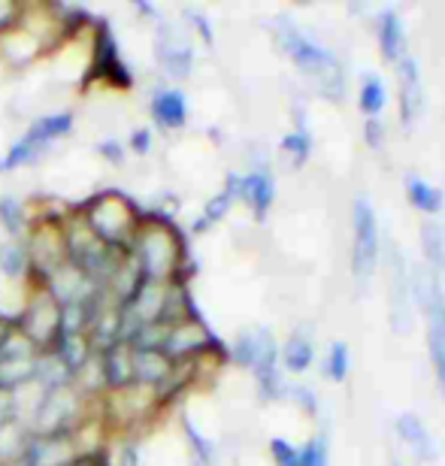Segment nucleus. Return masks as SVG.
Wrapping results in <instances>:
<instances>
[{
    "mask_svg": "<svg viewBox=\"0 0 445 466\" xmlns=\"http://www.w3.org/2000/svg\"><path fill=\"white\" fill-rule=\"evenodd\" d=\"M270 454L276 466H300V449H294L288 440H273Z\"/></svg>",
    "mask_w": 445,
    "mask_h": 466,
    "instance_id": "obj_30",
    "label": "nucleus"
},
{
    "mask_svg": "<svg viewBox=\"0 0 445 466\" xmlns=\"http://www.w3.org/2000/svg\"><path fill=\"white\" fill-rule=\"evenodd\" d=\"M433 269V276L440 279V285H442V294H445V248H442V255L433 260V264H428Z\"/></svg>",
    "mask_w": 445,
    "mask_h": 466,
    "instance_id": "obj_36",
    "label": "nucleus"
},
{
    "mask_svg": "<svg viewBox=\"0 0 445 466\" xmlns=\"http://www.w3.org/2000/svg\"><path fill=\"white\" fill-rule=\"evenodd\" d=\"M185 427H188L191 445H194V449H197V454H200V461H203V463H207V466H209V463H212V449H209V445H207V442H203V440H200V433H197V431H194V427H191V424H185Z\"/></svg>",
    "mask_w": 445,
    "mask_h": 466,
    "instance_id": "obj_35",
    "label": "nucleus"
},
{
    "mask_svg": "<svg viewBox=\"0 0 445 466\" xmlns=\"http://www.w3.org/2000/svg\"><path fill=\"white\" fill-rule=\"evenodd\" d=\"M252 372H255L258 388H261L264 400L282 397L285 385H282V376H279V351H276V342L267 330H261V349H258Z\"/></svg>",
    "mask_w": 445,
    "mask_h": 466,
    "instance_id": "obj_8",
    "label": "nucleus"
},
{
    "mask_svg": "<svg viewBox=\"0 0 445 466\" xmlns=\"http://www.w3.org/2000/svg\"><path fill=\"white\" fill-rule=\"evenodd\" d=\"M164 346L170 354H188V351H200L209 346V333L200 328L197 321H185V324H176L167 333Z\"/></svg>",
    "mask_w": 445,
    "mask_h": 466,
    "instance_id": "obj_15",
    "label": "nucleus"
},
{
    "mask_svg": "<svg viewBox=\"0 0 445 466\" xmlns=\"http://www.w3.org/2000/svg\"><path fill=\"white\" fill-rule=\"evenodd\" d=\"M61 363H64V370H79V367H86V358H88V346H86V339L82 337H61Z\"/></svg>",
    "mask_w": 445,
    "mask_h": 466,
    "instance_id": "obj_26",
    "label": "nucleus"
},
{
    "mask_svg": "<svg viewBox=\"0 0 445 466\" xmlns=\"http://www.w3.org/2000/svg\"><path fill=\"white\" fill-rule=\"evenodd\" d=\"M104 376L109 385H125L127 379L134 376V363H131V354L125 349H109L106 351V363H104Z\"/></svg>",
    "mask_w": 445,
    "mask_h": 466,
    "instance_id": "obj_24",
    "label": "nucleus"
},
{
    "mask_svg": "<svg viewBox=\"0 0 445 466\" xmlns=\"http://www.w3.org/2000/svg\"><path fill=\"white\" fill-rule=\"evenodd\" d=\"M312 358H315V349H312V339L303 337V333H294V337L285 342V351H282V360H285V370L288 372H306L312 367Z\"/></svg>",
    "mask_w": 445,
    "mask_h": 466,
    "instance_id": "obj_22",
    "label": "nucleus"
},
{
    "mask_svg": "<svg viewBox=\"0 0 445 466\" xmlns=\"http://www.w3.org/2000/svg\"><path fill=\"white\" fill-rule=\"evenodd\" d=\"M234 200L237 198L228 188L221 191V194H216V198L207 203V209H203V221H200V225H194V228L203 230V228H209V225H216V221H221V218L228 216V209H230V203H234Z\"/></svg>",
    "mask_w": 445,
    "mask_h": 466,
    "instance_id": "obj_28",
    "label": "nucleus"
},
{
    "mask_svg": "<svg viewBox=\"0 0 445 466\" xmlns=\"http://www.w3.org/2000/svg\"><path fill=\"white\" fill-rule=\"evenodd\" d=\"M76 412V400L70 394H64V390H49V397H46V403L40 406V412H36V424H40V431L49 433H61L67 421Z\"/></svg>",
    "mask_w": 445,
    "mask_h": 466,
    "instance_id": "obj_13",
    "label": "nucleus"
},
{
    "mask_svg": "<svg viewBox=\"0 0 445 466\" xmlns=\"http://www.w3.org/2000/svg\"><path fill=\"white\" fill-rule=\"evenodd\" d=\"M18 13H15V6H9V4H0V27H6L9 22H13Z\"/></svg>",
    "mask_w": 445,
    "mask_h": 466,
    "instance_id": "obj_38",
    "label": "nucleus"
},
{
    "mask_svg": "<svg viewBox=\"0 0 445 466\" xmlns=\"http://www.w3.org/2000/svg\"><path fill=\"white\" fill-rule=\"evenodd\" d=\"M394 433H397V440H400L406 449L412 451L415 461H421V463H433V461H437V442H433L430 431L424 427V421H421L419 415L400 412V415L394 418Z\"/></svg>",
    "mask_w": 445,
    "mask_h": 466,
    "instance_id": "obj_7",
    "label": "nucleus"
},
{
    "mask_svg": "<svg viewBox=\"0 0 445 466\" xmlns=\"http://www.w3.org/2000/svg\"><path fill=\"white\" fill-rule=\"evenodd\" d=\"M385 104H388V91H385L382 76L367 73L364 82H360V97H358L360 113H364L367 118H376V116H382Z\"/></svg>",
    "mask_w": 445,
    "mask_h": 466,
    "instance_id": "obj_21",
    "label": "nucleus"
},
{
    "mask_svg": "<svg viewBox=\"0 0 445 466\" xmlns=\"http://www.w3.org/2000/svg\"><path fill=\"white\" fill-rule=\"evenodd\" d=\"M152 116L161 121L164 127H182L185 118H188V106H185V97L179 91L164 88L152 97Z\"/></svg>",
    "mask_w": 445,
    "mask_h": 466,
    "instance_id": "obj_16",
    "label": "nucleus"
},
{
    "mask_svg": "<svg viewBox=\"0 0 445 466\" xmlns=\"http://www.w3.org/2000/svg\"><path fill=\"white\" fill-rule=\"evenodd\" d=\"M376 36H379V49H382V58L397 64L406 55V27L400 22V15L394 9H385L376 18Z\"/></svg>",
    "mask_w": 445,
    "mask_h": 466,
    "instance_id": "obj_12",
    "label": "nucleus"
},
{
    "mask_svg": "<svg viewBox=\"0 0 445 466\" xmlns=\"http://www.w3.org/2000/svg\"><path fill=\"white\" fill-rule=\"evenodd\" d=\"M70 113H61V116H49V118H40L36 125L27 130V134L18 139V143H25L27 148H34V152H40L46 143H52L55 137L67 134L70 130Z\"/></svg>",
    "mask_w": 445,
    "mask_h": 466,
    "instance_id": "obj_18",
    "label": "nucleus"
},
{
    "mask_svg": "<svg viewBox=\"0 0 445 466\" xmlns=\"http://www.w3.org/2000/svg\"><path fill=\"white\" fill-rule=\"evenodd\" d=\"M282 152L291 157L294 167H303L306 161H309V155H312V137H309V130L294 127L291 134L282 139Z\"/></svg>",
    "mask_w": 445,
    "mask_h": 466,
    "instance_id": "obj_25",
    "label": "nucleus"
},
{
    "mask_svg": "<svg viewBox=\"0 0 445 466\" xmlns=\"http://www.w3.org/2000/svg\"><path fill=\"white\" fill-rule=\"evenodd\" d=\"M140 260H143V279L157 282L176 267V242L167 230H152L140 246Z\"/></svg>",
    "mask_w": 445,
    "mask_h": 466,
    "instance_id": "obj_6",
    "label": "nucleus"
},
{
    "mask_svg": "<svg viewBox=\"0 0 445 466\" xmlns=\"http://www.w3.org/2000/svg\"><path fill=\"white\" fill-rule=\"evenodd\" d=\"M391 466H406V463H400V461H397V458H391Z\"/></svg>",
    "mask_w": 445,
    "mask_h": 466,
    "instance_id": "obj_41",
    "label": "nucleus"
},
{
    "mask_svg": "<svg viewBox=\"0 0 445 466\" xmlns=\"http://www.w3.org/2000/svg\"><path fill=\"white\" fill-rule=\"evenodd\" d=\"M122 466H137V449L134 445H127L125 454H122Z\"/></svg>",
    "mask_w": 445,
    "mask_h": 466,
    "instance_id": "obj_39",
    "label": "nucleus"
},
{
    "mask_svg": "<svg viewBox=\"0 0 445 466\" xmlns=\"http://www.w3.org/2000/svg\"><path fill=\"white\" fill-rule=\"evenodd\" d=\"M388 321L394 333H410L415 324V294L412 276L400 248H391V276H388Z\"/></svg>",
    "mask_w": 445,
    "mask_h": 466,
    "instance_id": "obj_3",
    "label": "nucleus"
},
{
    "mask_svg": "<svg viewBox=\"0 0 445 466\" xmlns=\"http://www.w3.org/2000/svg\"><path fill=\"white\" fill-rule=\"evenodd\" d=\"M397 86H400V121H403V127H412L424 106L421 70L412 55H403V58L397 61Z\"/></svg>",
    "mask_w": 445,
    "mask_h": 466,
    "instance_id": "obj_5",
    "label": "nucleus"
},
{
    "mask_svg": "<svg viewBox=\"0 0 445 466\" xmlns=\"http://www.w3.org/2000/svg\"><path fill=\"white\" fill-rule=\"evenodd\" d=\"M9 409H13V406H9V400H6L4 394H0V427L6 424V415H9Z\"/></svg>",
    "mask_w": 445,
    "mask_h": 466,
    "instance_id": "obj_40",
    "label": "nucleus"
},
{
    "mask_svg": "<svg viewBox=\"0 0 445 466\" xmlns=\"http://www.w3.org/2000/svg\"><path fill=\"white\" fill-rule=\"evenodd\" d=\"M364 139H367L369 148H382L385 146V121H382V116L364 121Z\"/></svg>",
    "mask_w": 445,
    "mask_h": 466,
    "instance_id": "obj_34",
    "label": "nucleus"
},
{
    "mask_svg": "<svg viewBox=\"0 0 445 466\" xmlns=\"http://www.w3.org/2000/svg\"><path fill=\"white\" fill-rule=\"evenodd\" d=\"M379 264V225L376 209L367 198H358L351 207V276L369 282Z\"/></svg>",
    "mask_w": 445,
    "mask_h": 466,
    "instance_id": "obj_2",
    "label": "nucleus"
},
{
    "mask_svg": "<svg viewBox=\"0 0 445 466\" xmlns=\"http://www.w3.org/2000/svg\"><path fill=\"white\" fill-rule=\"evenodd\" d=\"M406 198H410L412 207L424 212V216H437L445 207L442 191L437 185H430L428 179H421V176H410V179H406Z\"/></svg>",
    "mask_w": 445,
    "mask_h": 466,
    "instance_id": "obj_17",
    "label": "nucleus"
},
{
    "mask_svg": "<svg viewBox=\"0 0 445 466\" xmlns=\"http://www.w3.org/2000/svg\"><path fill=\"white\" fill-rule=\"evenodd\" d=\"M349 367H351L349 346H346L342 339L330 342V346H328V354H324V367H321L324 379H330V381H346Z\"/></svg>",
    "mask_w": 445,
    "mask_h": 466,
    "instance_id": "obj_23",
    "label": "nucleus"
},
{
    "mask_svg": "<svg viewBox=\"0 0 445 466\" xmlns=\"http://www.w3.org/2000/svg\"><path fill=\"white\" fill-rule=\"evenodd\" d=\"M258 349H261V330H248L243 333V337L237 339L234 346V360L239 363V367H255V358H258Z\"/></svg>",
    "mask_w": 445,
    "mask_h": 466,
    "instance_id": "obj_27",
    "label": "nucleus"
},
{
    "mask_svg": "<svg viewBox=\"0 0 445 466\" xmlns=\"http://www.w3.org/2000/svg\"><path fill=\"white\" fill-rule=\"evenodd\" d=\"M0 221H4V228L9 233L22 230V207H18V200H13V198L0 200Z\"/></svg>",
    "mask_w": 445,
    "mask_h": 466,
    "instance_id": "obj_31",
    "label": "nucleus"
},
{
    "mask_svg": "<svg viewBox=\"0 0 445 466\" xmlns=\"http://www.w3.org/2000/svg\"><path fill=\"white\" fill-rule=\"evenodd\" d=\"M239 200L248 203V209L255 212V218H264L267 209L273 207L276 200V182L267 167H258L248 176H239Z\"/></svg>",
    "mask_w": 445,
    "mask_h": 466,
    "instance_id": "obj_9",
    "label": "nucleus"
},
{
    "mask_svg": "<svg viewBox=\"0 0 445 466\" xmlns=\"http://www.w3.org/2000/svg\"><path fill=\"white\" fill-rule=\"evenodd\" d=\"M91 225H95V230L104 239H109V242L118 239V233H122L125 225H127V216H125L122 203H118V200H104L95 209V216H91Z\"/></svg>",
    "mask_w": 445,
    "mask_h": 466,
    "instance_id": "obj_19",
    "label": "nucleus"
},
{
    "mask_svg": "<svg viewBox=\"0 0 445 466\" xmlns=\"http://www.w3.org/2000/svg\"><path fill=\"white\" fill-rule=\"evenodd\" d=\"M157 61L164 64V70L170 73V76H188L191 64H194L191 43L179 34L164 31L161 40H157Z\"/></svg>",
    "mask_w": 445,
    "mask_h": 466,
    "instance_id": "obj_11",
    "label": "nucleus"
},
{
    "mask_svg": "<svg viewBox=\"0 0 445 466\" xmlns=\"http://www.w3.org/2000/svg\"><path fill=\"white\" fill-rule=\"evenodd\" d=\"M148 146H152V134H148V130H137V134H134L137 152H148Z\"/></svg>",
    "mask_w": 445,
    "mask_h": 466,
    "instance_id": "obj_37",
    "label": "nucleus"
},
{
    "mask_svg": "<svg viewBox=\"0 0 445 466\" xmlns=\"http://www.w3.org/2000/svg\"><path fill=\"white\" fill-rule=\"evenodd\" d=\"M131 363H134V376L140 381H161L170 372V358L157 349H137Z\"/></svg>",
    "mask_w": 445,
    "mask_h": 466,
    "instance_id": "obj_20",
    "label": "nucleus"
},
{
    "mask_svg": "<svg viewBox=\"0 0 445 466\" xmlns=\"http://www.w3.org/2000/svg\"><path fill=\"white\" fill-rule=\"evenodd\" d=\"M276 43H279V49L294 61V67L315 82L319 95L333 100V104H339V100L346 97L342 64L330 49H324V46L315 43L312 36H306L294 22H288V18H279V22H276Z\"/></svg>",
    "mask_w": 445,
    "mask_h": 466,
    "instance_id": "obj_1",
    "label": "nucleus"
},
{
    "mask_svg": "<svg viewBox=\"0 0 445 466\" xmlns=\"http://www.w3.org/2000/svg\"><path fill=\"white\" fill-rule=\"evenodd\" d=\"M25 328H27V337L36 342H46L52 337V330L61 328V315L55 309L52 297H43V300H36L31 309H27Z\"/></svg>",
    "mask_w": 445,
    "mask_h": 466,
    "instance_id": "obj_14",
    "label": "nucleus"
},
{
    "mask_svg": "<svg viewBox=\"0 0 445 466\" xmlns=\"http://www.w3.org/2000/svg\"><path fill=\"white\" fill-rule=\"evenodd\" d=\"M25 449V436L18 427L13 424H4L0 427V458H13L15 451Z\"/></svg>",
    "mask_w": 445,
    "mask_h": 466,
    "instance_id": "obj_29",
    "label": "nucleus"
},
{
    "mask_svg": "<svg viewBox=\"0 0 445 466\" xmlns=\"http://www.w3.org/2000/svg\"><path fill=\"white\" fill-rule=\"evenodd\" d=\"M36 376V363L31 358V342L22 337H9L0 346V394L18 388L22 381Z\"/></svg>",
    "mask_w": 445,
    "mask_h": 466,
    "instance_id": "obj_4",
    "label": "nucleus"
},
{
    "mask_svg": "<svg viewBox=\"0 0 445 466\" xmlns=\"http://www.w3.org/2000/svg\"><path fill=\"white\" fill-rule=\"evenodd\" d=\"M282 394H288V397L294 400V403H300L309 415L319 412V397H315V390H312V388H306V385H285Z\"/></svg>",
    "mask_w": 445,
    "mask_h": 466,
    "instance_id": "obj_32",
    "label": "nucleus"
},
{
    "mask_svg": "<svg viewBox=\"0 0 445 466\" xmlns=\"http://www.w3.org/2000/svg\"><path fill=\"white\" fill-rule=\"evenodd\" d=\"M0 269H4L6 276H18L25 269V255L22 248L15 246H4L0 248Z\"/></svg>",
    "mask_w": 445,
    "mask_h": 466,
    "instance_id": "obj_33",
    "label": "nucleus"
},
{
    "mask_svg": "<svg viewBox=\"0 0 445 466\" xmlns=\"http://www.w3.org/2000/svg\"><path fill=\"white\" fill-rule=\"evenodd\" d=\"M25 466H67L70 461V442L64 433L36 436V440L25 442L22 451Z\"/></svg>",
    "mask_w": 445,
    "mask_h": 466,
    "instance_id": "obj_10",
    "label": "nucleus"
}]
</instances>
